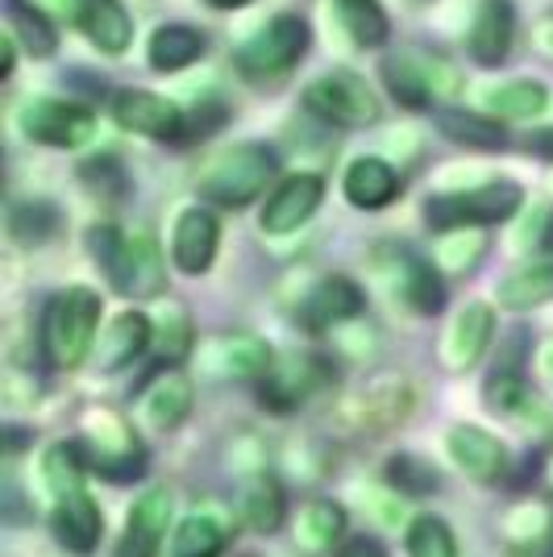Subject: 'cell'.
I'll return each instance as SVG.
<instances>
[{
  "label": "cell",
  "mask_w": 553,
  "mask_h": 557,
  "mask_svg": "<svg viewBox=\"0 0 553 557\" xmlns=\"http://www.w3.org/2000/svg\"><path fill=\"white\" fill-rule=\"evenodd\" d=\"M96 267L113 283L116 296L150 300L162 292V250L150 230H121V225H96L88 233Z\"/></svg>",
  "instance_id": "obj_1"
},
{
  "label": "cell",
  "mask_w": 553,
  "mask_h": 557,
  "mask_svg": "<svg viewBox=\"0 0 553 557\" xmlns=\"http://www.w3.org/2000/svg\"><path fill=\"white\" fill-rule=\"evenodd\" d=\"M100 296L93 287H67L50 296L42 312V354L54 371H75L88 362L96 349V329H100Z\"/></svg>",
  "instance_id": "obj_2"
},
{
  "label": "cell",
  "mask_w": 553,
  "mask_h": 557,
  "mask_svg": "<svg viewBox=\"0 0 553 557\" xmlns=\"http://www.w3.org/2000/svg\"><path fill=\"white\" fill-rule=\"evenodd\" d=\"M275 150H267L262 141L230 146L200 171V200L217 209H246L275 184Z\"/></svg>",
  "instance_id": "obj_3"
},
{
  "label": "cell",
  "mask_w": 553,
  "mask_h": 557,
  "mask_svg": "<svg viewBox=\"0 0 553 557\" xmlns=\"http://www.w3.org/2000/svg\"><path fill=\"white\" fill-rule=\"evenodd\" d=\"M525 209V187L512 180H491V184L466 187V191H445L425 205V216L433 230H487L512 221Z\"/></svg>",
  "instance_id": "obj_4"
},
{
  "label": "cell",
  "mask_w": 553,
  "mask_h": 557,
  "mask_svg": "<svg viewBox=\"0 0 553 557\" xmlns=\"http://www.w3.org/2000/svg\"><path fill=\"white\" fill-rule=\"evenodd\" d=\"M308 50V25L296 13H279L262 29H254L250 38L237 47L233 54V67L242 79L250 84H267V79H279L296 67Z\"/></svg>",
  "instance_id": "obj_5"
},
{
  "label": "cell",
  "mask_w": 553,
  "mask_h": 557,
  "mask_svg": "<svg viewBox=\"0 0 553 557\" xmlns=\"http://www.w3.org/2000/svg\"><path fill=\"white\" fill-rule=\"evenodd\" d=\"M374 271L392 292V300L404 304L413 317H433L445 304V287H441V271L433 267V258H420L404 246H388L374 255Z\"/></svg>",
  "instance_id": "obj_6"
},
{
  "label": "cell",
  "mask_w": 553,
  "mask_h": 557,
  "mask_svg": "<svg viewBox=\"0 0 553 557\" xmlns=\"http://www.w3.org/2000/svg\"><path fill=\"white\" fill-rule=\"evenodd\" d=\"M383 79L400 104L408 109H425L433 100H450V96L462 92V75L454 63H445L438 54H416V50H404V54H388L383 59Z\"/></svg>",
  "instance_id": "obj_7"
},
{
  "label": "cell",
  "mask_w": 553,
  "mask_h": 557,
  "mask_svg": "<svg viewBox=\"0 0 553 557\" xmlns=\"http://www.w3.org/2000/svg\"><path fill=\"white\" fill-rule=\"evenodd\" d=\"M308 113H317L329 125L342 129H367L379 121V96L367 88V79H358L354 71H324L304 88Z\"/></svg>",
  "instance_id": "obj_8"
},
{
  "label": "cell",
  "mask_w": 553,
  "mask_h": 557,
  "mask_svg": "<svg viewBox=\"0 0 553 557\" xmlns=\"http://www.w3.org/2000/svg\"><path fill=\"white\" fill-rule=\"evenodd\" d=\"M17 125L29 141L50 146V150H75L93 138L96 116L75 104V100H59V96H38V100H25Z\"/></svg>",
  "instance_id": "obj_9"
},
{
  "label": "cell",
  "mask_w": 553,
  "mask_h": 557,
  "mask_svg": "<svg viewBox=\"0 0 553 557\" xmlns=\"http://www.w3.org/2000/svg\"><path fill=\"white\" fill-rule=\"evenodd\" d=\"M324 200V180L312 175V171H296L287 180H279L267 196V205L258 212V225L271 237H283V233H296L300 225H308Z\"/></svg>",
  "instance_id": "obj_10"
},
{
  "label": "cell",
  "mask_w": 553,
  "mask_h": 557,
  "mask_svg": "<svg viewBox=\"0 0 553 557\" xmlns=\"http://www.w3.org/2000/svg\"><path fill=\"white\" fill-rule=\"evenodd\" d=\"M113 116L121 129H134L142 138H155V141H184V121L187 113L180 104H171L167 96L155 92H116L113 96Z\"/></svg>",
  "instance_id": "obj_11"
},
{
  "label": "cell",
  "mask_w": 553,
  "mask_h": 557,
  "mask_svg": "<svg viewBox=\"0 0 553 557\" xmlns=\"http://www.w3.org/2000/svg\"><path fill=\"white\" fill-rule=\"evenodd\" d=\"M79 449L88 458V470L109 479V483H134L142 474V466H146L138 437L121 420H100V437H84Z\"/></svg>",
  "instance_id": "obj_12"
},
{
  "label": "cell",
  "mask_w": 553,
  "mask_h": 557,
  "mask_svg": "<svg viewBox=\"0 0 553 557\" xmlns=\"http://www.w3.org/2000/svg\"><path fill=\"white\" fill-rule=\"evenodd\" d=\"M367 308V292L346 275H329L321 278L300 304V325L312 329V333H329V329H342L349 321H358Z\"/></svg>",
  "instance_id": "obj_13"
},
{
  "label": "cell",
  "mask_w": 553,
  "mask_h": 557,
  "mask_svg": "<svg viewBox=\"0 0 553 557\" xmlns=\"http://www.w3.org/2000/svg\"><path fill=\"white\" fill-rule=\"evenodd\" d=\"M491 337H495V312H491V304L470 300L458 317L450 321V329H445V342H441V362H445L454 374L475 371V367L483 362Z\"/></svg>",
  "instance_id": "obj_14"
},
{
  "label": "cell",
  "mask_w": 553,
  "mask_h": 557,
  "mask_svg": "<svg viewBox=\"0 0 553 557\" xmlns=\"http://www.w3.org/2000/svg\"><path fill=\"white\" fill-rule=\"evenodd\" d=\"M445 449H450V458H454V466H458L462 474L475 479V483H483V487L507 479L504 442L495 433L479 429V424H454L445 433Z\"/></svg>",
  "instance_id": "obj_15"
},
{
  "label": "cell",
  "mask_w": 553,
  "mask_h": 557,
  "mask_svg": "<svg viewBox=\"0 0 553 557\" xmlns=\"http://www.w3.org/2000/svg\"><path fill=\"white\" fill-rule=\"evenodd\" d=\"M50 533L54 541L67 549V554L88 557L100 545L105 536V516H100V504H96L88 491H67L54 499L50 508Z\"/></svg>",
  "instance_id": "obj_16"
},
{
  "label": "cell",
  "mask_w": 553,
  "mask_h": 557,
  "mask_svg": "<svg viewBox=\"0 0 553 557\" xmlns=\"http://www.w3.org/2000/svg\"><path fill=\"white\" fill-rule=\"evenodd\" d=\"M167 524H171V491H142L138 504L130 508V520H125V533L116 541L113 557H159Z\"/></svg>",
  "instance_id": "obj_17"
},
{
  "label": "cell",
  "mask_w": 553,
  "mask_h": 557,
  "mask_svg": "<svg viewBox=\"0 0 553 557\" xmlns=\"http://www.w3.org/2000/svg\"><path fill=\"white\" fill-rule=\"evenodd\" d=\"M516 42V9L512 0H479L475 9V22L466 34V50L475 63L483 67H500Z\"/></svg>",
  "instance_id": "obj_18"
},
{
  "label": "cell",
  "mask_w": 553,
  "mask_h": 557,
  "mask_svg": "<svg viewBox=\"0 0 553 557\" xmlns=\"http://www.w3.org/2000/svg\"><path fill=\"white\" fill-rule=\"evenodd\" d=\"M324 362L317 358H283L271 371L262 374V404L275 412V417H287L296 412L308 395L324 383Z\"/></svg>",
  "instance_id": "obj_19"
},
{
  "label": "cell",
  "mask_w": 553,
  "mask_h": 557,
  "mask_svg": "<svg viewBox=\"0 0 553 557\" xmlns=\"http://www.w3.org/2000/svg\"><path fill=\"white\" fill-rule=\"evenodd\" d=\"M221 246V225L208 209H184L171 233V258L184 275H205Z\"/></svg>",
  "instance_id": "obj_20"
},
{
  "label": "cell",
  "mask_w": 553,
  "mask_h": 557,
  "mask_svg": "<svg viewBox=\"0 0 553 557\" xmlns=\"http://www.w3.org/2000/svg\"><path fill=\"white\" fill-rule=\"evenodd\" d=\"M200 367L208 374H221V379H262L275 367V354L267 342H258L250 333H230V337L208 342Z\"/></svg>",
  "instance_id": "obj_21"
},
{
  "label": "cell",
  "mask_w": 553,
  "mask_h": 557,
  "mask_svg": "<svg viewBox=\"0 0 553 557\" xmlns=\"http://www.w3.org/2000/svg\"><path fill=\"white\" fill-rule=\"evenodd\" d=\"M346 200L354 209H388L395 196L404 191V180H400V171L392 163H383V159H374V154H362V159H354L346 166Z\"/></svg>",
  "instance_id": "obj_22"
},
{
  "label": "cell",
  "mask_w": 553,
  "mask_h": 557,
  "mask_svg": "<svg viewBox=\"0 0 553 557\" xmlns=\"http://www.w3.org/2000/svg\"><path fill=\"white\" fill-rule=\"evenodd\" d=\"M192 379H184L180 371H167L159 374L138 399V417L155 429V433H171V429H180L192 412Z\"/></svg>",
  "instance_id": "obj_23"
},
{
  "label": "cell",
  "mask_w": 553,
  "mask_h": 557,
  "mask_svg": "<svg viewBox=\"0 0 553 557\" xmlns=\"http://www.w3.org/2000/svg\"><path fill=\"white\" fill-rule=\"evenodd\" d=\"M155 325L142 317V312H121L113 325L105 329V337L96 342V362L105 374H116L125 367H134L142 354L150 349Z\"/></svg>",
  "instance_id": "obj_24"
},
{
  "label": "cell",
  "mask_w": 553,
  "mask_h": 557,
  "mask_svg": "<svg viewBox=\"0 0 553 557\" xmlns=\"http://www.w3.org/2000/svg\"><path fill=\"white\" fill-rule=\"evenodd\" d=\"M550 300H553V246L529 255L500 283V304L512 308V312H529V308Z\"/></svg>",
  "instance_id": "obj_25"
},
{
  "label": "cell",
  "mask_w": 553,
  "mask_h": 557,
  "mask_svg": "<svg viewBox=\"0 0 553 557\" xmlns=\"http://www.w3.org/2000/svg\"><path fill=\"white\" fill-rule=\"evenodd\" d=\"M75 25H79L105 54H125L130 42H134V22H130V13L121 9V0H79Z\"/></svg>",
  "instance_id": "obj_26"
},
{
  "label": "cell",
  "mask_w": 553,
  "mask_h": 557,
  "mask_svg": "<svg viewBox=\"0 0 553 557\" xmlns=\"http://www.w3.org/2000/svg\"><path fill=\"white\" fill-rule=\"evenodd\" d=\"M237 516L250 533H275L283 516H287V495H283V483L275 474H254L242 491V499H237Z\"/></svg>",
  "instance_id": "obj_27"
},
{
  "label": "cell",
  "mask_w": 553,
  "mask_h": 557,
  "mask_svg": "<svg viewBox=\"0 0 553 557\" xmlns=\"http://www.w3.org/2000/svg\"><path fill=\"white\" fill-rule=\"evenodd\" d=\"M346 536V511L333 499H312L296 511V545L304 554H329Z\"/></svg>",
  "instance_id": "obj_28"
},
{
  "label": "cell",
  "mask_w": 553,
  "mask_h": 557,
  "mask_svg": "<svg viewBox=\"0 0 553 557\" xmlns=\"http://www.w3.org/2000/svg\"><path fill=\"white\" fill-rule=\"evenodd\" d=\"M230 545V529L217 511H192L184 516V524L175 529V541H171V557H221Z\"/></svg>",
  "instance_id": "obj_29"
},
{
  "label": "cell",
  "mask_w": 553,
  "mask_h": 557,
  "mask_svg": "<svg viewBox=\"0 0 553 557\" xmlns=\"http://www.w3.org/2000/svg\"><path fill=\"white\" fill-rule=\"evenodd\" d=\"M333 13H337V25L346 29L354 47H388L392 25H388V13H383L379 0H333Z\"/></svg>",
  "instance_id": "obj_30"
},
{
  "label": "cell",
  "mask_w": 553,
  "mask_h": 557,
  "mask_svg": "<svg viewBox=\"0 0 553 557\" xmlns=\"http://www.w3.org/2000/svg\"><path fill=\"white\" fill-rule=\"evenodd\" d=\"M196 59H205V34L192 25H162L150 38V67L155 71H184Z\"/></svg>",
  "instance_id": "obj_31"
},
{
  "label": "cell",
  "mask_w": 553,
  "mask_h": 557,
  "mask_svg": "<svg viewBox=\"0 0 553 557\" xmlns=\"http://www.w3.org/2000/svg\"><path fill=\"white\" fill-rule=\"evenodd\" d=\"M550 104V92L532 79H516V84H500L483 92V113L500 116V121H529V116H541Z\"/></svg>",
  "instance_id": "obj_32"
},
{
  "label": "cell",
  "mask_w": 553,
  "mask_h": 557,
  "mask_svg": "<svg viewBox=\"0 0 553 557\" xmlns=\"http://www.w3.org/2000/svg\"><path fill=\"white\" fill-rule=\"evenodd\" d=\"M438 129L445 138L462 141V146H475V150H500L507 141L504 125L487 113H462V109H441Z\"/></svg>",
  "instance_id": "obj_33"
},
{
  "label": "cell",
  "mask_w": 553,
  "mask_h": 557,
  "mask_svg": "<svg viewBox=\"0 0 553 557\" xmlns=\"http://www.w3.org/2000/svg\"><path fill=\"white\" fill-rule=\"evenodd\" d=\"M487 255L483 230H441V242L433 246V267L441 275H466Z\"/></svg>",
  "instance_id": "obj_34"
},
{
  "label": "cell",
  "mask_w": 553,
  "mask_h": 557,
  "mask_svg": "<svg viewBox=\"0 0 553 557\" xmlns=\"http://www.w3.org/2000/svg\"><path fill=\"white\" fill-rule=\"evenodd\" d=\"M88 474H93V470H88V458H84L79 442H59L42 454V479H47V487L54 491V499L67 495V491H84V479H88Z\"/></svg>",
  "instance_id": "obj_35"
},
{
  "label": "cell",
  "mask_w": 553,
  "mask_h": 557,
  "mask_svg": "<svg viewBox=\"0 0 553 557\" xmlns=\"http://www.w3.org/2000/svg\"><path fill=\"white\" fill-rule=\"evenodd\" d=\"M150 325H155L150 349L159 354L162 362H184L192 354V321H187V312L180 304H167L159 312V321H150Z\"/></svg>",
  "instance_id": "obj_36"
},
{
  "label": "cell",
  "mask_w": 553,
  "mask_h": 557,
  "mask_svg": "<svg viewBox=\"0 0 553 557\" xmlns=\"http://www.w3.org/2000/svg\"><path fill=\"white\" fill-rule=\"evenodd\" d=\"M404 554L408 557H458V541L450 524L438 516H416L404 533Z\"/></svg>",
  "instance_id": "obj_37"
},
{
  "label": "cell",
  "mask_w": 553,
  "mask_h": 557,
  "mask_svg": "<svg viewBox=\"0 0 553 557\" xmlns=\"http://www.w3.org/2000/svg\"><path fill=\"white\" fill-rule=\"evenodd\" d=\"M54 225H59V212L47 200H25V205L9 209V233L22 246H42L50 233H54Z\"/></svg>",
  "instance_id": "obj_38"
},
{
  "label": "cell",
  "mask_w": 553,
  "mask_h": 557,
  "mask_svg": "<svg viewBox=\"0 0 553 557\" xmlns=\"http://www.w3.org/2000/svg\"><path fill=\"white\" fill-rule=\"evenodd\" d=\"M9 22H13V34L22 38V47L38 59H50L54 54V29H50L47 13H38L34 4L25 0H9Z\"/></svg>",
  "instance_id": "obj_39"
},
{
  "label": "cell",
  "mask_w": 553,
  "mask_h": 557,
  "mask_svg": "<svg viewBox=\"0 0 553 557\" xmlns=\"http://www.w3.org/2000/svg\"><path fill=\"white\" fill-rule=\"evenodd\" d=\"M553 246V209L550 205H532V209L516 212V225H512V250L520 255H537V250H550Z\"/></svg>",
  "instance_id": "obj_40"
},
{
  "label": "cell",
  "mask_w": 553,
  "mask_h": 557,
  "mask_svg": "<svg viewBox=\"0 0 553 557\" xmlns=\"http://www.w3.org/2000/svg\"><path fill=\"white\" fill-rule=\"evenodd\" d=\"M388 483L404 495H429V491L441 487V474L429 462H420L413 454H395L388 462Z\"/></svg>",
  "instance_id": "obj_41"
},
{
  "label": "cell",
  "mask_w": 553,
  "mask_h": 557,
  "mask_svg": "<svg viewBox=\"0 0 553 557\" xmlns=\"http://www.w3.org/2000/svg\"><path fill=\"white\" fill-rule=\"evenodd\" d=\"M512 420H516L529 437H537L541 445H550L553 449V404H545L532 387H529V395L520 399V408L512 412Z\"/></svg>",
  "instance_id": "obj_42"
},
{
  "label": "cell",
  "mask_w": 553,
  "mask_h": 557,
  "mask_svg": "<svg viewBox=\"0 0 553 557\" xmlns=\"http://www.w3.org/2000/svg\"><path fill=\"white\" fill-rule=\"evenodd\" d=\"M225 121V113H221V104H200L196 113H187L184 121V141H196V138H208L217 125Z\"/></svg>",
  "instance_id": "obj_43"
},
{
  "label": "cell",
  "mask_w": 553,
  "mask_h": 557,
  "mask_svg": "<svg viewBox=\"0 0 553 557\" xmlns=\"http://www.w3.org/2000/svg\"><path fill=\"white\" fill-rule=\"evenodd\" d=\"M337 557H388L383 554V545L379 541H370V536H354L346 545H337Z\"/></svg>",
  "instance_id": "obj_44"
},
{
  "label": "cell",
  "mask_w": 553,
  "mask_h": 557,
  "mask_svg": "<svg viewBox=\"0 0 553 557\" xmlns=\"http://www.w3.org/2000/svg\"><path fill=\"white\" fill-rule=\"evenodd\" d=\"M25 4H34L47 17H63V22H75V9H79V0H25Z\"/></svg>",
  "instance_id": "obj_45"
},
{
  "label": "cell",
  "mask_w": 553,
  "mask_h": 557,
  "mask_svg": "<svg viewBox=\"0 0 553 557\" xmlns=\"http://www.w3.org/2000/svg\"><path fill=\"white\" fill-rule=\"evenodd\" d=\"M532 554H537V557H553V511L545 516L541 533L532 536Z\"/></svg>",
  "instance_id": "obj_46"
},
{
  "label": "cell",
  "mask_w": 553,
  "mask_h": 557,
  "mask_svg": "<svg viewBox=\"0 0 553 557\" xmlns=\"http://www.w3.org/2000/svg\"><path fill=\"white\" fill-rule=\"evenodd\" d=\"M532 42H537V50H541L545 59H553V17H545V22L532 29Z\"/></svg>",
  "instance_id": "obj_47"
},
{
  "label": "cell",
  "mask_w": 553,
  "mask_h": 557,
  "mask_svg": "<svg viewBox=\"0 0 553 557\" xmlns=\"http://www.w3.org/2000/svg\"><path fill=\"white\" fill-rule=\"evenodd\" d=\"M529 150H532V154H541V159H553V129H541V134H532Z\"/></svg>",
  "instance_id": "obj_48"
},
{
  "label": "cell",
  "mask_w": 553,
  "mask_h": 557,
  "mask_svg": "<svg viewBox=\"0 0 553 557\" xmlns=\"http://www.w3.org/2000/svg\"><path fill=\"white\" fill-rule=\"evenodd\" d=\"M537 371H541V379H550L553 383V337L550 342H541V349H537Z\"/></svg>",
  "instance_id": "obj_49"
},
{
  "label": "cell",
  "mask_w": 553,
  "mask_h": 557,
  "mask_svg": "<svg viewBox=\"0 0 553 557\" xmlns=\"http://www.w3.org/2000/svg\"><path fill=\"white\" fill-rule=\"evenodd\" d=\"M0 47H4V54H0V75L9 79V75H13V59H17V47H13V38H4Z\"/></svg>",
  "instance_id": "obj_50"
},
{
  "label": "cell",
  "mask_w": 553,
  "mask_h": 557,
  "mask_svg": "<svg viewBox=\"0 0 553 557\" xmlns=\"http://www.w3.org/2000/svg\"><path fill=\"white\" fill-rule=\"evenodd\" d=\"M212 9H242V4H250V0H208Z\"/></svg>",
  "instance_id": "obj_51"
},
{
  "label": "cell",
  "mask_w": 553,
  "mask_h": 557,
  "mask_svg": "<svg viewBox=\"0 0 553 557\" xmlns=\"http://www.w3.org/2000/svg\"><path fill=\"white\" fill-rule=\"evenodd\" d=\"M550 187H553V180H550Z\"/></svg>",
  "instance_id": "obj_52"
}]
</instances>
